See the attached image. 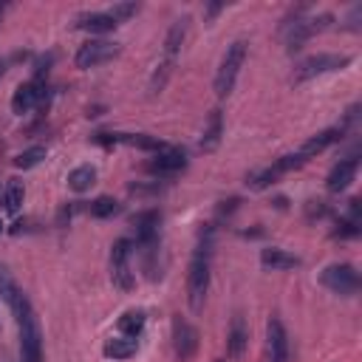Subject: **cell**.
Wrapping results in <instances>:
<instances>
[{
    "mask_svg": "<svg viewBox=\"0 0 362 362\" xmlns=\"http://www.w3.org/2000/svg\"><path fill=\"white\" fill-rule=\"evenodd\" d=\"M212 246H215V226L201 229L198 246L192 252L189 260V272H187V300L192 311L204 308L206 291H209V257H212Z\"/></svg>",
    "mask_w": 362,
    "mask_h": 362,
    "instance_id": "obj_1",
    "label": "cell"
},
{
    "mask_svg": "<svg viewBox=\"0 0 362 362\" xmlns=\"http://www.w3.org/2000/svg\"><path fill=\"white\" fill-rule=\"evenodd\" d=\"M14 320H17V331H20V356L23 362H42V331H40V320L28 303V297L17 288L14 297L8 300Z\"/></svg>",
    "mask_w": 362,
    "mask_h": 362,
    "instance_id": "obj_2",
    "label": "cell"
},
{
    "mask_svg": "<svg viewBox=\"0 0 362 362\" xmlns=\"http://www.w3.org/2000/svg\"><path fill=\"white\" fill-rule=\"evenodd\" d=\"M246 51H249V42L246 40H235L226 45V54L215 71V93L221 99H226L232 90H235V82H238V74L243 68V59H246Z\"/></svg>",
    "mask_w": 362,
    "mask_h": 362,
    "instance_id": "obj_3",
    "label": "cell"
},
{
    "mask_svg": "<svg viewBox=\"0 0 362 362\" xmlns=\"http://www.w3.org/2000/svg\"><path fill=\"white\" fill-rule=\"evenodd\" d=\"M334 17L331 14H317V17H297L294 14V23H286L283 25V42H286V51H300L317 31H322Z\"/></svg>",
    "mask_w": 362,
    "mask_h": 362,
    "instance_id": "obj_4",
    "label": "cell"
},
{
    "mask_svg": "<svg viewBox=\"0 0 362 362\" xmlns=\"http://www.w3.org/2000/svg\"><path fill=\"white\" fill-rule=\"evenodd\" d=\"M345 65H351V57L348 54H314V57H305L297 68H294V82H305L311 76H320V74H328V71H342Z\"/></svg>",
    "mask_w": 362,
    "mask_h": 362,
    "instance_id": "obj_5",
    "label": "cell"
},
{
    "mask_svg": "<svg viewBox=\"0 0 362 362\" xmlns=\"http://www.w3.org/2000/svg\"><path fill=\"white\" fill-rule=\"evenodd\" d=\"M320 283L325 288H331L334 294L348 297V294H356V288H359V272L351 263H331V266L322 269Z\"/></svg>",
    "mask_w": 362,
    "mask_h": 362,
    "instance_id": "obj_6",
    "label": "cell"
},
{
    "mask_svg": "<svg viewBox=\"0 0 362 362\" xmlns=\"http://www.w3.org/2000/svg\"><path fill=\"white\" fill-rule=\"evenodd\" d=\"M130 252H133V243L127 238H119L110 246V277L122 291H130L136 283L130 272Z\"/></svg>",
    "mask_w": 362,
    "mask_h": 362,
    "instance_id": "obj_7",
    "label": "cell"
},
{
    "mask_svg": "<svg viewBox=\"0 0 362 362\" xmlns=\"http://www.w3.org/2000/svg\"><path fill=\"white\" fill-rule=\"evenodd\" d=\"M116 54H119L116 42H110V40H88L85 45H79L74 62H76V68H96L102 62H110Z\"/></svg>",
    "mask_w": 362,
    "mask_h": 362,
    "instance_id": "obj_8",
    "label": "cell"
},
{
    "mask_svg": "<svg viewBox=\"0 0 362 362\" xmlns=\"http://www.w3.org/2000/svg\"><path fill=\"white\" fill-rule=\"evenodd\" d=\"M173 348H175L178 362H189L198 351V331L181 317L173 320Z\"/></svg>",
    "mask_w": 362,
    "mask_h": 362,
    "instance_id": "obj_9",
    "label": "cell"
},
{
    "mask_svg": "<svg viewBox=\"0 0 362 362\" xmlns=\"http://www.w3.org/2000/svg\"><path fill=\"white\" fill-rule=\"evenodd\" d=\"M133 229H136V243L139 246H150L158 243V223H161V212L158 209H141L130 218Z\"/></svg>",
    "mask_w": 362,
    "mask_h": 362,
    "instance_id": "obj_10",
    "label": "cell"
},
{
    "mask_svg": "<svg viewBox=\"0 0 362 362\" xmlns=\"http://www.w3.org/2000/svg\"><path fill=\"white\" fill-rule=\"evenodd\" d=\"M42 99H45V82H40V79L23 82V85L14 90V96H11V110L23 116V113H28L31 107H37Z\"/></svg>",
    "mask_w": 362,
    "mask_h": 362,
    "instance_id": "obj_11",
    "label": "cell"
},
{
    "mask_svg": "<svg viewBox=\"0 0 362 362\" xmlns=\"http://www.w3.org/2000/svg\"><path fill=\"white\" fill-rule=\"evenodd\" d=\"M266 354L269 362H288V337L277 317H272L266 325Z\"/></svg>",
    "mask_w": 362,
    "mask_h": 362,
    "instance_id": "obj_12",
    "label": "cell"
},
{
    "mask_svg": "<svg viewBox=\"0 0 362 362\" xmlns=\"http://www.w3.org/2000/svg\"><path fill=\"white\" fill-rule=\"evenodd\" d=\"M187 167V153L181 147H167L164 153H156V158L147 164L150 173H158V175H170V173H178Z\"/></svg>",
    "mask_w": 362,
    "mask_h": 362,
    "instance_id": "obj_13",
    "label": "cell"
},
{
    "mask_svg": "<svg viewBox=\"0 0 362 362\" xmlns=\"http://www.w3.org/2000/svg\"><path fill=\"white\" fill-rule=\"evenodd\" d=\"M356 167H359V158H356V156L342 158V161H339V164H334V170L328 173L325 187H328L331 192H342V189H348V187H351V181L356 178Z\"/></svg>",
    "mask_w": 362,
    "mask_h": 362,
    "instance_id": "obj_14",
    "label": "cell"
},
{
    "mask_svg": "<svg viewBox=\"0 0 362 362\" xmlns=\"http://www.w3.org/2000/svg\"><path fill=\"white\" fill-rule=\"evenodd\" d=\"M246 345H249L246 320H243L240 314H235V317H232V325H229V334H226V354H229L232 359H243Z\"/></svg>",
    "mask_w": 362,
    "mask_h": 362,
    "instance_id": "obj_15",
    "label": "cell"
},
{
    "mask_svg": "<svg viewBox=\"0 0 362 362\" xmlns=\"http://www.w3.org/2000/svg\"><path fill=\"white\" fill-rule=\"evenodd\" d=\"M342 136H345V130H342V127H328V130H320L317 136H311L308 141H303V147H300L297 153H300V156H303V158L308 161L311 156H317V153H322L325 147L337 144V141H339Z\"/></svg>",
    "mask_w": 362,
    "mask_h": 362,
    "instance_id": "obj_16",
    "label": "cell"
},
{
    "mask_svg": "<svg viewBox=\"0 0 362 362\" xmlns=\"http://www.w3.org/2000/svg\"><path fill=\"white\" fill-rule=\"evenodd\" d=\"M221 136H223V113L215 107V110L209 113L206 124H204V133H201V150H204V153H212V150H218V144H221Z\"/></svg>",
    "mask_w": 362,
    "mask_h": 362,
    "instance_id": "obj_17",
    "label": "cell"
},
{
    "mask_svg": "<svg viewBox=\"0 0 362 362\" xmlns=\"http://www.w3.org/2000/svg\"><path fill=\"white\" fill-rule=\"evenodd\" d=\"M76 28L90 31V34H107L116 28V23H113V17H107V11H90V14L76 17Z\"/></svg>",
    "mask_w": 362,
    "mask_h": 362,
    "instance_id": "obj_18",
    "label": "cell"
},
{
    "mask_svg": "<svg viewBox=\"0 0 362 362\" xmlns=\"http://www.w3.org/2000/svg\"><path fill=\"white\" fill-rule=\"evenodd\" d=\"M187 17H181V20H175L173 25H170V31H167V37H164V59H170V62H175V57H178V51H181V45H184V37H187Z\"/></svg>",
    "mask_w": 362,
    "mask_h": 362,
    "instance_id": "obj_19",
    "label": "cell"
},
{
    "mask_svg": "<svg viewBox=\"0 0 362 362\" xmlns=\"http://www.w3.org/2000/svg\"><path fill=\"white\" fill-rule=\"evenodd\" d=\"M260 263L266 269H294V266H300V257L297 255H288L286 249L269 246V249L260 252Z\"/></svg>",
    "mask_w": 362,
    "mask_h": 362,
    "instance_id": "obj_20",
    "label": "cell"
},
{
    "mask_svg": "<svg viewBox=\"0 0 362 362\" xmlns=\"http://www.w3.org/2000/svg\"><path fill=\"white\" fill-rule=\"evenodd\" d=\"M136 348H139V342L133 337H116V339H107L102 351L107 359H127L136 354Z\"/></svg>",
    "mask_w": 362,
    "mask_h": 362,
    "instance_id": "obj_21",
    "label": "cell"
},
{
    "mask_svg": "<svg viewBox=\"0 0 362 362\" xmlns=\"http://www.w3.org/2000/svg\"><path fill=\"white\" fill-rule=\"evenodd\" d=\"M93 184H96V170H93L90 164H82V167L71 170V175H68V187H71L74 192H85V189H90Z\"/></svg>",
    "mask_w": 362,
    "mask_h": 362,
    "instance_id": "obj_22",
    "label": "cell"
},
{
    "mask_svg": "<svg viewBox=\"0 0 362 362\" xmlns=\"http://www.w3.org/2000/svg\"><path fill=\"white\" fill-rule=\"evenodd\" d=\"M141 328H144V311H127V314H122L119 317V331H122V337H139L141 334Z\"/></svg>",
    "mask_w": 362,
    "mask_h": 362,
    "instance_id": "obj_23",
    "label": "cell"
},
{
    "mask_svg": "<svg viewBox=\"0 0 362 362\" xmlns=\"http://www.w3.org/2000/svg\"><path fill=\"white\" fill-rule=\"evenodd\" d=\"M42 158H45V147H42V144H34V147H28V150H23V153L14 156V167H17V170H31V167H37Z\"/></svg>",
    "mask_w": 362,
    "mask_h": 362,
    "instance_id": "obj_24",
    "label": "cell"
},
{
    "mask_svg": "<svg viewBox=\"0 0 362 362\" xmlns=\"http://www.w3.org/2000/svg\"><path fill=\"white\" fill-rule=\"evenodd\" d=\"M280 178V170L272 164V167H263V170H255L249 178H246V184L252 187V189H266V187H272L274 181Z\"/></svg>",
    "mask_w": 362,
    "mask_h": 362,
    "instance_id": "obj_25",
    "label": "cell"
},
{
    "mask_svg": "<svg viewBox=\"0 0 362 362\" xmlns=\"http://www.w3.org/2000/svg\"><path fill=\"white\" fill-rule=\"evenodd\" d=\"M90 215L93 218H110V215H116L119 209H122V204L116 201V198H110V195H99L96 201H90Z\"/></svg>",
    "mask_w": 362,
    "mask_h": 362,
    "instance_id": "obj_26",
    "label": "cell"
},
{
    "mask_svg": "<svg viewBox=\"0 0 362 362\" xmlns=\"http://www.w3.org/2000/svg\"><path fill=\"white\" fill-rule=\"evenodd\" d=\"M173 65H175V62H170V59H161V62H158V68H156L153 76H150V96H156V93L164 90V85H167V79H170V74H173Z\"/></svg>",
    "mask_w": 362,
    "mask_h": 362,
    "instance_id": "obj_27",
    "label": "cell"
},
{
    "mask_svg": "<svg viewBox=\"0 0 362 362\" xmlns=\"http://www.w3.org/2000/svg\"><path fill=\"white\" fill-rule=\"evenodd\" d=\"M3 204H6L8 212H17L20 209V204H23V184L20 181H8L6 195H3Z\"/></svg>",
    "mask_w": 362,
    "mask_h": 362,
    "instance_id": "obj_28",
    "label": "cell"
},
{
    "mask_svg": "<svg viewBox=\"0 0 362 362\" xmlns=\"http://www.w3.org/2000/svg\"><path fill=\"white\" fill-rule=\"evenodd\" d=\"M139 11V3H113L110 8H107V17H113V23L119 25L122 20H127V17H133Z\"/></svg>",
    "mask_w": 362,
    "mask_h": 362,
    "instance_id": "obj_29",
    "label": "cell"
},
{
    "mask_svg": "<svg viewBox=\"0 0 362 362\" xmlns=\"http://www.w3.org/2000/svg\"><path fill=\"white\" fill-rule=\"evenodd\" d=\"M14 291H17V286H14V280H11L8 269H6V263H0V297L8 303V300L14 297Z\"/></svg>",
    "mask_w": 362,
    "mask_h": 362,
    "instance_id": "obj_30",
    "label": "cell"
},
{
    "mask_svg": "<svg viewBox=\"0 0 362 362\" xmlns=\"http://www.w3.org/2000/svg\"><path fill=\"white\" fill-rule=\"evenodd\" d=\"M359 235V223H354L351 218H339L337 229H334V238H356Z\"/></svg>",
    "mask_w": 362,
    "mask_h": 362,
    "instance_id": "obj_31",
    "label": "cell"
},
{
    "mask_svg": "<svg viewBox=\"0 0 362 362\" xmlns=\"http://www.w3.org/2000/svg\"><path fill=\"white\" fill-rule=\"evenodd\" d=\"M51 62H54V54L40 57V59L34 62V79H40V82H42V76H48V71H51Z\"/></svg>",
    "mask_w": 362,
    "mask_h": 362,
    "instance_id": "obj_32",
    "label": "cell"
},
{
    "mask_svg": "<svg viewBox=\"0 0 362 362\" xmlns=\"http://www.w3.org/2000/svg\"><path fill=\"white\" fill-rule=\"evenodd\" d=\"M240 204V198H229V201H221V215H229V212H235V206Z\"/></svg>",
    "mask_w": 362,
    "mask_h": 362,
    "instance_id": "obj_33",
    "label": "cell"
},
{
    "mask_svg": "<svg viewBox=\"0 0 362 362\" xmlns=\"http://www.w3.org/2000/svg\"><path fill=\"white\" fill-rule=\"evenodd\" d=\"M221 8H223L221 3H212V6H206V17H215V14L221 11Z\"/></svg>",
    "mask_w": 362,
    "mask_h": 362,
    "instance_id": "obj_34",
    "label": "cell"
},
{
    "mask_svg": "<svg viewBox=\"0 0 362 362\" xmlns=\"http://www.w3.org/2000/svg\"><path fill=\"white\" fill-rule=\"evenodd\" d=\"M6 65H8V59H3V57H0V76L6 74Z\"/></svg>",
    "mask_w": 362,
    "mask_h": 362,
    "instance_id": "obj_35",
    "label": "cell"
},
{
    "mask_svg": "<svg viewBox=\"0 0 362 362\" xmlns=\"http://www.w3.org/2000/svg\"><path fill=\"white\" fill-rule=\"evenodd\" d=\"M3 11H6V6H3V3H0V17H3Z\"/></svg>",
    "mask_w": 362,
    "mask_h": 362,
    "instance_id": "obj_36",
    "label": "cell"
},
{
    "mask_svg": "<svg viewBox=\"0 0 362 362\" xmlns=\"http://www.w3.org/2000/svg\"><path fill=\"white\" fill-rule=\"evenodd\" d=\"M0 235H3V221H0Z\"/></svg>",
    "mask_w": 362,
    "mask_h": 362,
    "instance_id": "obj_37",
    "label": "cell"
},
{
    "mask_svg": "<svg viewBox=\"0 0 362 362\" xmlns=\"http://www.w3.org/2000/svg\"><path fill=\"white\" fill-rule=\"evenodd\" d=\"M215 362H226V359H215Z\"/></svg>",
    "mask_w": 362,
    "mask_h": 362,
    "instance_id": "obj_38",
    "label": "cell"
}]
</instances>
